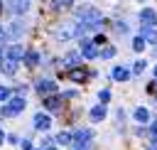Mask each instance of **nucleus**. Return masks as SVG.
<instances>
[{"instance_id": "f03ea898", "label": "nucleus", "mask_w": 157, "mask_h": 150, "mask_svg": "<svg viewBox=\"0 0 157 150\" xmlns=\"http://www.w3.org/2000/svg\"><path fill=\"white\" fill-rule=\"evenodd\" d=\"M37 91H39L42 96H52V93H56V84H54L52 79H39V81H37Z\"/></svg>"}, {"instance_id": "0eeeda50", "label": "nucleus", "mask_w": 157, "mask_h": 150, "mask_svg": "<svg viewBox=\"0 0 157 150\" xmlns=\"http://www.w3.org/2000/svg\"><path fill=\"white\" fill-rule=\"evenodd\" d=\"M81 52H83V57H86V59H93V57H98L96 42H88V39H83V42H81Z\"/></svg>"}, {"instance_id": "9d476101", "label": "nucleus", "mask_w": 157, "mask_h": 150, "mask_svg": "<svg viewBox=\"0 0 157 150\" xmlns=\"http://www.w3.org/2000/svg\"><path fill=\"white\" fill-rule=\"evenodd\" d=\"M7 7L12 12H17V15H22L27 10V0H7Z\"/></svg>"}, {"instance_id": "393cba45", "label": "nucleus", "mask_w": 157, "mask_h": 150, "mask_svg": "<svg viewBox=\"0 0 157 150\" xmlns=\"http://www.w3.org/2000/svg\"><path fill=\"white\" fill-rule=\"evenodd\" d=\"M118 32H128V25L125 22H118Z\"/></svg>"}, {"instance_id": "2f4dec72", "label": "nucleus", "mask_w": 157, "mask_h": 150, "mask_svg": "<svg viewBox=\"0 0 157 150\" xmlns=\"http://www.w3.org/2000/svg\"><path fill=\"white\" fill-rule=\"evenodd\" d=\"M0 12H2V2H0Z\"/></svg>"}, {"instance_id": "b1692460", "label": "nucleus", "mask_w": 157, "mask_h": 150, "mask_svg": "<svg viewBox=\"0 0 157 150\" xmlns=\"http://www.w3.org/2000/svg\"><path fill=\"white\" fill-rule=\"evenodd\" d=\"M132 71H135V74H142V71H145V61H135Z\"/></svg>"}, {"instance_id": "ddd939ff", "label": "nucleus", "mask_w": 157, "mask_h": 150, "mask_svg": "<svg viewBox=\"0 0 157 150\" xmlns=\"http://www.w3.org/2000/svg\"><path fill=\"white\" fill-rule=\"evenodd\" d=\"M135 120H137V123H147V120H150V111H147V108H137V111H135Z\"/></svg>"}, {"instance_id": "4be33fe9", "label": "nucleus", "mask_w": 157, "mask_h": 150, "mask_svg": "<svg viewBox=\"0 0 157 150\" xmlns=\"http://www.w3.org/2000/svg\"><path fill=\"white\" fill-rule=\"evenodd\" d=\"M98 98H101V103H103V106H105V103H108V101H110V91H108V89H103V91H101V93H98Z\"/></svg>"}, {"instance_id": "20e7f679", "label": "nucleus", "mask_w": 157, "mask_h": 150, "mask_svg": "<svg viewBox=\"0 0 157 150\" xmlns=\"http://www.w3.org/2000/svg\"><path fill=\"white\" fill-rule=\"evenodd\" d=\"M91 138H93V130H76V133H74V150L81 148L83 143H88Z\"/></svg>"}, {"instance_id": "5701e85b", "label": "nucleus", "mask_w": 157, "mask_h": 150, "mask_svg": "<svg viewBox=\"0 0 157 150\" xmlns=\"http://www.w3.org/2000/svg\"><path fill=\"white\" fill-rule=\"evenodd\" d=\"M10 96H12V91L5 89V86H0V101H10Z\"/></svg>"}, {"instance_id": "7c9ffc66", "label": "nucleus", "mask_w": 157, "mask_h": 150, "mask_svg": "<svg viewBox=\"0 0 157 150\" xmlns=\"http://www.w3.org/2000/svg\"><path fill=\"white\" fill-rule=\"evenodd\" d=\"M155 76H157V66H155Z\"/></svg>"}, {"instance_id": "1a4fd4ad", "label": "nucleus", "mask_w": 157, "mask_h": 150, "mask_svg": "<svg viewBox=\"0 0 157 150\" xmlns=\"http://www.w3.org/2000/svg\"><path fill=\"white\" fill-rule=\"evenodd\" d=\"M25 54H27V52H25L20 44H15V47H10V49H7V59H12V61H17V59H25Z\"/></svg>"}, {"instance_id": "7ed1b4c3", "label": "nucleus", "mask_w": 157, "mask_h": 150, "mask_svg": "<svg viewBox=\"0 0 157 150\" xmlns=\"http://www.w3.org/2000/svg\"><path fill=\"white\" fill-rule=\"evenodd\" d=\"M61 106H64V96H61V93L44 96V108H49V111H59Z\"/></svg>"}, {"instance_id": "9b49d317", "label": "nucleus", "mask_w": 157, "mask_h": 150, "mask_svg": "<svg viewBox=\"0 0 157 150\" xmlns=\"http://www.w3.org/2000/svg\"><path fill=\"white\" fill-rule=\"evenodd\" d=\"M113 79H115V81H128V79H130V71H128L125 66H115V69H113Z\"/></svg>"}, {"instance_id": "cd10ccee", "label": "nucleus", "mask_w": 157, "mask_h": 150, "mask_svg": "<svg viewBox=\"0 0 157 150\" xmlns=\"http://www.w3.org/2000/svg\"><path fill=\"white\" fill-rule=\"evenodd\" d=\"M0 143H2V130H0Z\"/></svg>"}, {"instance_id": "f8f14e48", "label": "nucleus", "mask_w": 157, "mask_h": 150, "mask_svg": "<svg viewBox=\"0 0 157 150\" xmlns=\"http://www.w3.org/2000/svg\"><path fill=\"white\" fill-rule=\"evenodd\" d=\"M91 118H93V120H103V118H105V106L101 103V106L91 108Z\"/></svg>"}, {"instance_id": "f3484780", "label": "nucleus", "mask_w": 157, "mask_h": 150, "mask_svg": "<svg viewBox=\"0 0 157 150\" xmlns=\"http://www.w3.org/2000/svg\"><path fill=\"white\" fill-rule=\"evenodd\" d=\"M71 140H74V135L66 133V130H61V133L56 135V143H61V145H66V143H71Z\"/></svg>"}, {"instance_id": "c756f323", "label": "nucleus", "mask_w": 157, "mask_h": 150, "mask_svg": "<svg viewBox=\"0 0 157 150\" xmlns=\"http://www.w3.org/2000/svg\"><path fill=\"white\" fill-rule=\"evenodd\" d=\"M47 150H56V148H47Z\"/></svg>"}, {"instance_id": "f257e3e1", "label": "nucleus", "mask_w": 157, "mask_h": 150, "mask_svg": "<svg viewBox=\"0 0 157 150\" xmlns=\"http://www.w3.org/2000/svg\"><path fill=\"white\" fill-rule=\"evenodd\" d=\"M25 106H27V101H25V96H15V98H10L5 106H2V116H7V118H12V116H17L20 111H25Z\"/></svg>"}, {"instance_id": "a211bd4d", "label": "nucleus", "mask_w": 157, "mask_h": 150, "mask_svg": "<svg viewBox=\"0 0 157 150\" xmlns=\"http://www.w3.org/2000/svg\"><path fill=\"white\" fill-rule=\"evenodd\" d=\"M69 37H74V30L71 27H61L59 30V39H69Z\"/></svg>"}, {"instance_id": "412c9836", "label": "nucleus", "mask_w": 157, "mask_h": 150, "mask_svg": "<svg viewBox=\"0 0 157 150\" xmlns=\"http://www.w3.org/2000/svg\"><path fill=\"white\" fill-rule=\"evenodd\" d=\"M113 54H115V49H113V47H103V49H101V57H103V59H110Z\"/></svg>"}, {"instance_id": "6ab92c4d", "label": "nucleus", "mask_w": 157, "mask_h": 150, "mask_svg": "<svg viewBox=\"0 0 157 150\" xmlns=\"http://www.w3.org/2000/svg\"><path fill=\"white\" fill-rule=\"evenodd\" d=\"M76 61H78V54H76V52H69L66 59H64V64H69V66H74Z\"/></svg>"}, {"instance_id": "aec40b11", "label": "nucleus", "mask_w": 157, "mask_h": 150, "mask_svg": "<svg viewBox=\"0 0 157 150\" xmlns=\"http://www.w3.org/2000/svg\"><path fill=\"white\" fill-rule=\"evenodd\" d=\"M142 47H145V39H142V37H135V39H132V49H135V52H142Z\"/></svg>"}, {"instance_id": "a878e982", "label": "nucleus", "mask_w": 157, "mask_h": 150, "mask_svg": "<svg viewBox=\"0 0 157 150\" xmlns=\"http://www.w3.org/2000/svg\"><path fill=\"white\" fill-rule=\"evenodd\" d=\"M22 150H32V143L29 140H22Z\"/></svg>"}, {"instance_id": "c85d7f7f", "label": "nucleus", "mask_w": 157, "mask_h": 150, "mask_svg": "<svg viewBox=\"0 0 157 150\" xmlns=\"http://www.w3.org/2000/svg\"><path fill=\"white\" fill-rule=\"evenodd\" d=\"M150 150H157V145H152V148H150Z\"/></svg>"}, {"instance_id": "bb28decb", "label": "nucleus", "mask_w": 157, "mask_h": 150, "mask_svg": "<svg viewBox=\"0 0 157 150\" xmlns=\"http://www.w3.org/2000/svg\"><path fill=\"white\" fill-rule=\"evenodd\" d=\"M2 37H5V30H2V27H0V39H2Z\"/></svg>"}, {"instance_id": "6e6552de", "label": "nucleus", "mask_w": 157, "mask_h": 150, "mask_svg": "<svg viewBox=\"0 0 157 150\" xmlns=\"http://www.w3.org/2000/svg\"><path fill=\"white\" fill-rule=\"evenodd\" d=\"M49 125H52V118L47 113H37L34 116V128L37 130H49Z\"/></svg>"}, {"instance_id": "4468645a", "label": "nucleus", "mask_w": 157, "mask_h": 150, "mask_svg": "<svg viewBox=\"0 0 157 150\" xmlns=\"http://www.w3.org/2000/svg\"><path fill=\"white\" fill-rule=\"evenodd\" d=\"M140 37H142V39H147V42H155V44H157V32H155V30H150V27H145Z\"/></svg>"}, {"instance_id": "423d86ee", "label": "nucleus", "mask_w": 157, "mask_h": 150, "mask_svg": "<svg viewBox=\"0 0 157 150\" xmlns=\"http://www.w3.org/2000/svg\"><path fill=\"white\" fill-rule=\"evenodd\" d=\"M140 20H142V25H145V27H152V25H157V12L147 7V10H142V12H140Z\"/></svg>"}, {"instance_id": "dca6fc26", "label": "nucleus", "mask_w": 157, "mask_h": 150, "mask_svg": "<svg viewBox=\"0 0 157 150\" xmlns=\"http://www.w3.org/2000/svg\"><path fill=\"white\" fill-rule=\"evenodd\" d=\"M15 69H17V61H12V59L2 61V71H5V74H10V76H12V74H15Z\"/></svg>"}, {"instance_id": "2eb2a0df", "label": "nucleus", "mask_w": 157, "mask_h": 150, "mask_svg": "<svg viewBox=\"0 0 157 150\" xmlns=\"http://www.w3.org/2000/svg\"><path fill=\"white\" fill-rule=\"evenodd\" d=\"M37 61H39V54H37V52H27V54H25V64H27V66H34Z\"/></svg>"}, {"instance_id": "39448f33", "label": "nucleus", "mask_w": 157, "mask_h": 150, "mask_svg": "<svg viewBox=\"0 0 157 150\" xmlns=\"http://www.w3.org/2000/svg\"><path fill=\"white\" fill-rule=\"evenodd\" d=\"M66 76H69L71 81H86V79H88V71L81 69V66H71V69L66 71Z\"/></svg>"}]
</instances>
